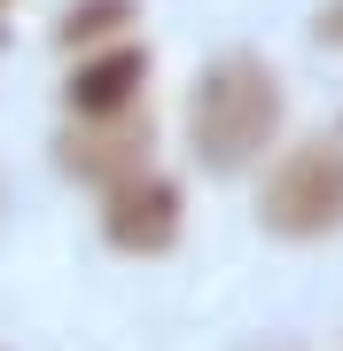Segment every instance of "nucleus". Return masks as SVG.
I'll use <instances>...</instances> for the list:
<instances>
[{
    "label": "nucleus",
    "instance_id": "423d86ee",
    "mask_svg": "<svg viewBox=\"0 0 343 351\" xmlns=\"http://www.w3.org/2000/svg\"><path fill=\"white\" fill-rule=\"evenodd\" d=\"M133 24V0H86V8H71L63 24V47L71 55H94V47H117V32Z\"/></svg>",
    "mask_w": 343,
    "mask_h": 351
},
{
    "label": "nucleus",
    "instance_id": "f03ea898",
    "mask_svg": "<svg viewBox=\"0 0 343 351\" xmlns=\"http://www.w3.org/2000/svg\"><path fill=\"white\" fill-rule=\"evenodd\" d=\"M257 211L281 242H320L343 226V141H305L296 156H281L257 188Z\"/></svg>",
    "mask_w": 343,
    "mask_h": 351
},
{
    "label": "nucleus",
    "instance_id": "39448f33",
    "mask_svg": "<svg viewBox=\"0 0 343 351\" xmlns=\"http://www.w3.org/2000/svg\"><path fill=\"white\" fill-rule=\"evenodd\" d=\"M140 156H149V125H140V117H110V125H71V141H63V164H71V172H86L94 188H110V180L140 172Z\"/></svg>",
    "mask_w": 343,
    "mask_h": 351
},
{
    "label": "nucleus",
    "instance_id": "20e7f679",
    "mask_svg": "<svg viewBox=\"0 0 343 351\" xmlns=\"http://www.w3.org/2000/svg\"><path fill=\"white\" fill-rule=\"evenodd\" d=\"M140 78H149V55H140L133 39L78 55V71H71V86H63V94H71V117H78V125H110V117H133Z\"/></svg>",
    "mask_w": 343,
    "mask_h": 351
},
{
    "label": "nucleus",
    "instance_id": "0eeeda50",
    "mask_svg": "<svg viewBox=\"0 0 343 351\" xmlns=\"http://www.w3.org/2000/svg\"><path fill=\"white\" fill-rule=\"evenodd\" d=\"M320 39H343V0H335V8H320Z\"/></svg>",
    "mask_w": 343,
    "mask_h": 351
},
{
    "label": "nucleus",
    "instance_id": "f257e3e1",
    "mask_svg": "<svg viewBox=\"0 0 343 351\" xmlns=\"http://www.w3.org/2000/svg\"><path fill=\"white\" fill-rule=\"evenodd\" d=\"M281 133V78L266 71V55H218L188 94V149L211 172H242L273 149Z\"/></svg>",
    "mask_w": 343,
    "mask_h": 351
},
{
    "label": "nucleus",
    "instance_id": "7ed1b4c3",
    "mask_svg": "<svg viewBox=\"0 0 343 351\" xmlns=\"http://www.w3.org/2000/svg\"><path fill=\"white\" fill-rule=\"evenodd\" d=\"M179 219H188V203H179V188H172V180H156V172H125V180H110V188H102V234H110L125 258L172 250Z\"/></svg>",
    "mask_w": 343,
    "mask_h": 351
}]
</instances>
